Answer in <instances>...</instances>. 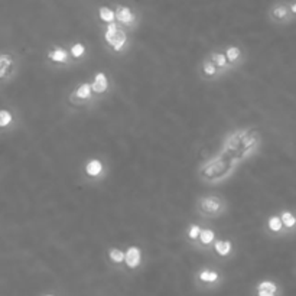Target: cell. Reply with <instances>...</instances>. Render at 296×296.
<instances>
[{"label":"cell","instance_id":"cell-1","mask_svg":"<svg viewBox=\"0 0 296 296\" xmlns=\"http://www.w3.org/2000/svg\"><path fill=\"white\" fill-rule=\"evenodd\" d=\"M101 36H103V44H104L106 50L113 55L126 54L132 47L130 32H127L117 24L103 26Z\"/></svg>","mask_w":296,"mask_h":296},{"label":"cell","instance_id":"cell-2","mask_svg":"<svg viewBox=\"0 0 296 296\" xmlns=\"http://www.w3.org/2000/svg\"><path fill=\"white\" fill-rule=\"evenodd\" d=\"M195 211L204 220H215L227 214L228 201L220 194H204L195 201Z\"/></svg>","mask_w":296,"mask_h":296},{"label":"cell","instance_id":"cell-3","mask_svg":"<svg viewBox=\"0 0 296 296\" xmlns=\"http://www.w3.org/2000/svg\"><path fill=\"white\" fill-rule=\"evenodd\" d=\"M224 273L213 266H201L194 273V285L201 292L218 291L224 283Z\"/></svg>","mask_w":296,"mask_h":296},{"label":"cell","instance_id":"cell-4","mask_svg":"<svg viewBox=\"0 0 296 296\" xmlns=\"http://www.w3.org/2000/svg\"><path fill=\"white\" fill-rule=\"evenodd\" d=\"M21 68V56L12 50H3L0 52V80L1 85L12 82Z\"/></svg>","mask_w":296,"mask_h":296},{"label":"cell","instance_id":"cell-5","mask_svg":"<svg viewBox=\"0 0 296 296\" xmlns=\"http://www.w3.org/2000/svg\"><path fill=\"white\" fill-rule=\"evenodd\" d=\"M99 101L100 100L96 97L90 81L80 82L68 94V103L74 108H90Z\"/></svg>","mask_w":296,"mask_h":296},{"label":"cell","instance_id":"cell-6","mask_svg":"<svg viewBox=\"0 0 296 296\" xmlns=\"http://www.w3.org/2000/svg\"><path fill=\"white\" fill-rule=\"evenodd\" d=\"M266 16L271 25L276 26H289L296 22L292 15L289 1H285V0L271 3L266 12Z\"/></svg>","mask_w":296,"mask_h":296},{"label":"cell","instance_id":"cell-7","mask_svg":"<svg viewBox=\"0 0 296 296\" xmlns=\"http://www.w3.org/2000/svg\"><path fill=\"white\" fill-rule=\"evenodd\" d=\"M108 173V166L106 161L101 158H88L81 165V175L85 178V181L91 184H99L106 179Z\"/></svg>","mask_w":296,"mask_h":296},{"label":"cell","instance_id":"cell-8","mask_svg":"<svg viewBox=\"0 0 296 296\" xmlns=\"http://www.w3.org/2000/svg\"><path fill=\"white\" fill-rule=\"evenodd\" d=\"M114 10H116V24L122 26L127 32L135 30L140 25V13L132 6L116 3Z\"/></svg>","mask_w":296,"mask_h":296},{"label":"cell","instance_id":"cell-9","mask_svg":"<svg viewBox=\"0 0 296 296\" xmlns=\"http://www.w3.org/2000/svg\"><path fill=\"white\" fill-rule=\"evenodd\" d=\"M47 61L51 65L58 67V68H68L77 65L75 61L71 56V52L68 50V47L64 45H52L47 52Z\"/></svg>","mask_w":296,"mask_h":296},{"label":"cell","instance_id":"cell-10","mask_svg":"<svg viewBox=\"0 0 296 296\" xmlns=\"http://www.w3.org/2000/svg\"><path fill=\"white\" fill-rule=\"evenodd\" d=\"M251 296H283V288L277 280L265 277L253 286Z\"/></svg>","mask_w":296,"mask_h":296},{"label":"cell","instance_id":"cell-11","mask_svg":"<svg viewBox=\"0 0 296 296\" xmlns=\"http://www.w3.org/2000/svg\"><path fill=\"white\" fill-rule=\"evenodd\" d=\"M21 126V119L13 107H3L0 110V132L3 135L15 132Z\"/></svg>","mask_w":296,"mask_h":296},{"label":"cell","instance_id":"cell-12","mask_svg":"<svg viewBox=\"0 0 296 296\" xmlns=\"http://www.w3.org/2000/svg\"><path fill=\"white\" fill-rule=\"evenodd\" d=\"M91 82V87H93V91L96 94V97L101 101L103 99H106L110 91H111V81L108 78V75L106 71H96V74L93 75V80L90 81Z\"/></svg>","mask_w":296,"mask_h":296},{"label":"cell","instance_id":"cell-13","mask_svg":"<svg viewBox=\"0 0 296 296\" xmlns=\"http://www.w3.org/2000/svg\"><path fill=\"white\" fill-rule=\"evenodd\" d=\"M221 50L224 51V54H225V56H227V59H228V62L234 71L242 68L243 64L246 62L247 52L243 47L231 44V45H224V47H221Z\"/></svg>","mask_w":296,"mask_h":296},{"label":"cell","instance_id":"cell-14","mask_svg":"<svg viewBox=\"0 0 296 296\" xmlns=\"http://www.w3.org/2000/svg\"><path fill=\"white\" fill-rule=\"evenodd\" d=\"M198 71H199L201 78H202L204 81H207V82H215V81H220L222 77L225 75L222 71H220V70L217 68V65L213 62V59H211L208 55H205V56L202 58Z\"/></svg>","mask_w":296,"mask_h":296},{"label":"cell","instance_id":"cell-15","mask_svg":"<svg viewBox=\"0 0 296 296\" xmlns=\"http://www.w3.org/2000/svg\"><path fill=\"white\" fill-rule=\"evenodd\" d=\"M263 230H265V233H266L268 236H270L273 239H286V237H289L277 213L270 214V215L265 220Z\"/></svg>","mask_w":296,"mask_h":296},{"label":"cell","instance_id":"cell-16","mask_svg":"<svg viewBox=\"0 0 296 296\" xmlns=\"http://www.w3.org/2000/svg\"><path fill=\"white\" fill-rule=\"evenodd\" d=\"M143 265V250L137 244H130L126 248V269L137 270Z\"/></svg>","mask_w":296,"mask_h":296},{"label":"cell","instance_id":"cell-17","mask_svg":"<svg viewBox=\"0 0 296 296\" xmlns=\"http://www.w3.org/2000/svg\"><path fill=\"white\" fill-rule=\"evenodd\" d=\"M217 233L214 228L211 227H202V231L199 234V239L197 240V243L194 244V248H197L199 251H213V246L217 242Z\"/></svg>","mask_w":296,"mask_h":296},{"label":"cell","instance_id":"cell-18","mask_svg":"<svg viewBox=\"0 0 296 296\" xmlns=\"http://www.w3.org/2000/svg\"><path fill=\"white\" fill-rule=\"evenodd\" d=\"M282 224L288 233L289 237H294L296 236V210L294 208H280L277 211Z\"/></svg>","mask_w":296,"mask_h":296},{"label":"cell","instance_id":"cell-19","mask_svg":"<svg viewBox=\"0 0 296 296\" xmlns=\"http://www.w3.org/2000/svg\"><path fill=\"white\" fill-rule=\"evenodd\" d=\"M213 253L220 259H230L234 256V243L231 239H217L213 246Z\"/></svg>","mask_w":296,"mask_h":296},{"label":"cell","instance_id":"cell-20","mask_svg":"<svg viewBox=\"0 0 296 296\" xmlns=\"http://www.w3.org/2000/svg\"><path fill=\"white\" fill-rule=\"evenodd\" d=\"M207 55L213 59V62L217 65V68H218L220 71H222L225 75L234 71L233 67H231L230 62H228V59H227L224 51L221 50V47H220V48H215V50H211Z\"/></svg>","mask_w":296,"mask_h":296},{"label":"cell","instance_id":"cell-21","mask_svg":"<svg viewBox=\"0 0 296 296\" xmlns=\"http://www.w3.org/2000/svg\"><path fill=\"white\" fill-rule=\"evenodd\" d=\"M107 260L117 269H126V250L120 247L110 246L107 248Z\"/></svg>","mask_w":296,"mask_h":296},{"label":"cell","instance_id":"cell-22","mask_svg":"<svg viewBox=\"0 0 296 296\" xmlns=\"http://www.w3.org/2000/svg\"><path fill=\"white\" fill-rule=\"evenodd\" d=\"M68 50L71 52V56H73V59L75 61V64H80V62L85 61L87 56H88L87 45H85L84 42H81V41L73 42V44L68 47Z\"/></svg>","mask_w":296,"mask_h":296},{"label":"cell","instance_id":"cell-23","mask_svg":"<svg viewBox=\"0 0 296 296\" xmlns=\"http://www.w3.org/2000/svg\"><path fill=\"white\" fill-rule=\"evenodd\" d=\"M97 16L99 21L104 25H110V24H116V10L114 6H106L101 4L97 7Z\"/></svg>","mask_w":296,"mask_h":296},{"label":"cell","instance_id":"cell-24","mask_svg":"<svg viewBox=\"0 0 296 296\" xmlns=\"http://www.w3.org/2000/svg\"><path fill=\"white\" fill-rule=\"evenodd\" d=\"M202 231V227L197 222H189L187 230H185V240L189 246H194L199 239V234Z\"/></svg>","mask_w":296,"mask_h":296},{"label":"cell","instance_id":"cell-25","mask_svg":"<svg viewBox=\"0 0 296 296\" xmlns=\"http://www.w3.org/2000/svg\"><path fill=\"white\" fill-rule=\"evenodd\" d=\"M289 6H291V10H292V15L296 21V1H289Z\"/></svg>","mask_w":296,"mask_h":296},{"label":"cell","instance_id":"cell-26","mask_svg":"<svg viewBox=\"0 0 296 296\" xmlns=\"http://www.w3.org/2000/svg\"><path fill=\"white\" fill-rule=\"evenodd\" d=\"M42 296H58V295H55V294H44Z\"/></svg>","mask_w":296,"mask_h":296}]
</instances>
